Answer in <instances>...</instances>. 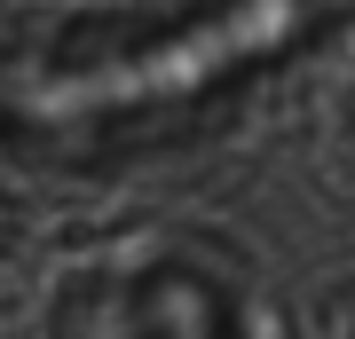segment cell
I'll return each mask as SVG.
<instances>
[{
    "label": "cell",
    "instance_id": "6da1fadb",
    "mask_svg": "<svg viewBox=\"0 0 355 339\" xmlns=\"http://www.w3.org/2000/svg\"><path fill=\"white\" fill-rule=\"evenodd\" d=\"M103 339H229V308L198 268H150L111 292Z\"/></svg>",
    "mask_w": 355,
    "mask_h": 339
},
{
    "label": "cell",
    "instance_id": "7a4b0ae2",
    "mask_svg": "<svg viewBox=\"0 0 355 339\" xmlns=\"http://www.w3.org/2000/svg\"><path fill=\"white\" fill-rule=\"evenodd\" d=\"M347 8H355V0H347Z\"/></svg>",
    "mask_w": 355,
    "mask_h": 339
}]
</instances>
